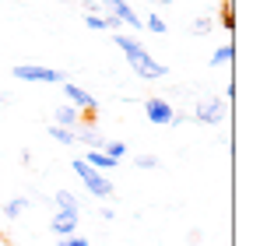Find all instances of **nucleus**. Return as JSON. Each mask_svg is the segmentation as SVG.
Wrapping results in <instances>:
<instances>
[{"mask_svg":"<svg viewBox=\"0 0 260 246\" xmlns=\"http://www.w3.org/2000/svg\"><path fill=\"white\" fill-rule=\"evenodd\" d=\"M56 246H91V243H88L85 236L78 232V236H67V239H56Z\"/></svg>","mask_w":260,"mask_h":246,"instance_id":"nucleus-19","label":"nucleus"},{"mask_svg":"<svg viewBox=\"0 0 260 246\" xmlns=\"http://www.w3.org/2000/svg\"><path fill=\"white\" fill-rule=\"evenodd\" d=\"M74 172L81 176V183H85V190L91 194V197H102V201H106V197H113V190H116V187H113V179H109L106 172L91 169L85 159H74Z\"/></svg>","mask_w":260,"mask_h":246,"instance_id":"nucleus-2","label":"nucleus"},{"mask_svg":"<svg viewBox=\"0 0 260 246\" xmlns=\"http://www.w3.org/2000/svg\"><path fill=\"white\" fill-rule=\"evenodd\" d=\"M63 99H67V106L85 109V113H95V109H99L95 95H91V91H85V88H78L74 81H63Z\"/></svg>","mask_w":260,"mask_h":246,"instance_id":"nucleus-6","label":"nucleus"},{"mask_svg":"<svg viewBox=\"0 0 260 246\" xmlns=\"http://www.w3.org/2000/svg\"><path fill=\"white\" fill-rule=\"evenodd\" d=\"M99 7H102V14H113L120 25H130L134 32H137V28H144V18H141V14L130 7L127 0H102Z\"/></svg>","mask_w":260,"mask_h":246,"instance_id":"nucleus-4","label":"nucleus"},{"mask_svg":"<svg viewBox=\"0 0 260 246\" xmlns=\"http://www.w3.org/2000/svg\"><path fill=\"white\" fill-rule=\"evenodd\" d=\"M211 28H215V21H211V18H208V14H201V18H197V21H193V36H208V32H211Z\"/></svg>","mask_w":260,"mask_h":246,"instance_id":"nucleus-17","label":"nucleus"},{"mask_svg":"<svg viewBox=\"0 0 260 246\" xmlns=\"http://www.w3.org/2000/svg\"><path fill=\"white\" fill-rule=\"evenodd\" d=\"M25 211H28V201H25V197H11V201L4 204V218H11V222H18V218H21Z\"/></svg>","mask_w":260,"mask_h":246,"instance_id":"nucleus-12","label":"nucleus"},{"mask_svg":"<svg viewBox=\"0 0 260 246\" xmlns=\"http://www.w3.org/2000/svg\"><path fill=\"white\" fill-rule=\"evenodd\" d=\"M221 21H225L229 32L236 28V7H232V0H225V7H221Z\"/></svg>","mask_w":260,"mask_h":246,"instance_id":"nucleus-18","label":"nucleus"},{"mask_svg":"<svg viewBox=\"0 0 260 246\" xmlns=\"http://www.w3.org/2000/svg\"><path fill=\"white\" fill-rule=\"evenodd\" d=\"M151 4H176V0H151Z\"/></svg>","mask_w":260,"mask_h":246,"instance_id":"nucleus-22","label":"nucleus"},{"mask_svg":"<svg viewBox=\"0 0 260 246\" xmlns=\"http://www.w3.org/2000/svg\"><path fill=\"white\" fill-rule=\"evenodd\" d=\"M113 42L123 49V56H127V64L134 67V74H137V78H144V81H158V78H166V74H169V67H166V64H158V60H151V53H148L137 39H130L127 32H116Z\"/></svg>","mask_w":260,"mask_h":246,"instance_id":"nucleus-1","label":"nucleus"},{"mask_svg":"<svg viewBox=\"0 0 260 246\" xmlns=\"http://www.w3.org/2000/svg\"><path fill=\"white\" fill-rule=\"evenodd\" d=\"M49 137H53L56 144H74V130H63V127H56V123H49Z\"/></svg>","mask_w":260,"mask_h":246,"instance_id":"nucleus-15","label":"nucleus"},{"mask_svg":"<svg viewBox=\"0 0 260 246\" xmlns=\"http://www.w3.org/2000/svg\"><path fill=\"white\" fill-rule=\"evenodd\" d=\"M53 123H56V127H63V130H74V127H78L81 120H78V109L63 102V106H60V109L53 113Z\"/></svg>","mask_w":260,"mask_h":246,"instance_id":"nucleus-10","label":"nucleus"},{"mask_svg":"<svg viewBox=\"0 0 260 246\" xmlns=\"http://www.w3.org/2000/svg\"><path fill=\"white\" fill-rule=\"evenodd\" d=\"M173 113L176 109L166 99H158V95L144 102V116H148V123H155V127H169V123H173Z\"/></svg>","mask_w":260,"mask_h":246,"instance_id":"nucleus-7","label":"nucleus"},{"mask_svg":"<svg viewBox=\"0 0 260 246\" xmlns=\"http://www.w3.org/2000/svg\"><path fill=\"white\" fill-rule=\"evenodd\" d=\"M78 218H81V214H67V211H56V214L49 218V232H53L56 239L78 236Z\"/></svg>","mask_w":260,"mask_h":246,"instance_id":"nucleus-8","label":"nucleus"},{"mask_svg":"<svg viewBox=\"0 0 260 246\" xmlns=\"http://www.w3.org/2000/svg\"><path fill=\"white\" fill-rule=\"evenodd\" d=\"M134 165H137V169H155V165H158V159H155V155H137V159H134Z\"/></svg>","mask_w":260,"mask_h":246,"instance_id":"nucleus-20","label":"nucleus"},{"mask_svg":"<svg viewBox=\"0 0 260 246\" xmlns=\"http://www.w3.org/2000/svg\"><path fill=\"white\" fill-rule=\"evenodd\" d=\"M53 201H56L60 211H67V214H81V204H78V197H74L71 190H56V194H53Z\"/></svg>","mask_w":260,"mask_h":246,"instance_id":"nucleus-11","label":"nucleus"},{"mask_svg":"<svg viewBox=\"0 0 260 246\" xmlns=\"http://www.w3.org/2000/svg\"><path fill=\"white\" fill-rule=\"evenodd\" d=\"M102 151H106L109 159H116V162H123V159H127V144H123V141H106V144H102Z\"/></svg>","mask_w":260,"mask_h":246,"instance_id":"nucleus-14","label":"nucleus"},{"mask_svg":"<svg viewBox=\"0 0 260 246\" xmlns=\"http://www.w3.org/2000/svg\"><path fill=\"white\" fill-rule=\"evenodd\" d=\"M85 162L91 165V169H99V172H113V169H116V159H109V155H106V151H102V148H91V151H88L85 155Z\"/></svg>","mask_w":260,"mask_h":246,"instance_id":"nucleus-9","label":"nucleus"},{"mask_svg":"<svg viewBox=\"0 0 260 246\" xmlns=\"http://www.w3.org/2000/svg\"><path fill=\"white\" fill-rule=\"evenodd\" d=\"M18 81H28V84H63V71H56V67H43V64H18L14 71H11Z\"/></svg>","mask_w":260,"mask_h":246,"instance_id":"nucleus-3","label":"nucleus"},{"mask_svg":"<svg viewBox=\"0 0 260 246\" xmlns=\"http://www.w3.org/2000/svg\"><path fill=\"white\" fill-rule=\"evenodd\" d=\"M186 120H190V113H173V123H169V127H183Z\"/></svg>","mask_w":260,"mask_h":246,"instance_id":"nucleus-21","label":"nucleus"},{"mask_svg":"<svg viewBox=\"0 0 260 246\" xmlns=\"http://www.w3.org/2000/svg\"><path fill=\"white\" fill-rule=\"evenodd\" d=\"M144 28H148V32H158V36L169 32V25L162 21V14H148V18H144Z\"/></svg>","mask_w":260,"mask_h":246,"instance_id":"nucleus-16","label":"nucleus"},{"mask_svg":"<svg viewBox=\"0 0 260 246\" xmlns=\"http://www.w3.org/2000/svg\"><path fill=\"white\" fill-rule=\"evenodd\" d=\"M190 120L204 123V127H218V123H225V102H221L218 95H211V99H201Z\"/></svg>","mask_w":260,"mask_h":246,"instance_id":"nucleus-5","label":"nucleus"},{"mask_svg":"<svg viewBox=\"0 0 260 246\" xmlns=\"http://www.w3.org/2000/svg\"><path fill=\"white\" fill-rule=\"evenodd\" d=\"M232 56H236V46L232 42H221L215 49V56H211V67H225V64H232Z\"/></svg>","mask_w":260,"mask_h":246,"instance_id":"nucleus-13","label":"nucleus"},{"mask_svg":"<svg viewBox=\"0 0 260 246\" xmlns=\"http://www.w3.org/2000/svg\"><path fill=\"white\" fill-rule=\"evenodd\" d=\"M0 102H7V95H0Z\"/></svg>","mask_w":260,"mask_h":246,"instance_id":"nucleus-23","label":"nucleus"}]
</instances>
